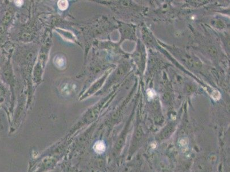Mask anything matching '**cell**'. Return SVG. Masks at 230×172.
Wrapping results in <instances>:
<instances>
[{
    "label": "cell",
    "instance_id": "3957f363",
    "mask_svg": "<svg viewBox=\"0 0 230 172\" xmlns=\"http://www.w3.org/2000/svg\"><path fill=\"white\" fill-rule=\"evenodd\" d=\"M58 8L60 10L64 11L68 8L69 6V3L66 0H61L58 1Z\"/></svg>",
    "mask_w": 230,
    "mask_h": 172
},
{
    "label": "cell",
    "instance_id": "6da1fadb",
    "mask_svg": "<svg viewBox=\"0 0 230 172\" xmlns=\"http://www.w3.org/2000/svg\"><path fill=\"white\" fill-rule=\"evenodd\" d=\"M54 63L59 69H64L66 65V60L61 55H57L54 58Z\"/></svg>",
    "mask_w": 230,
    "mask_h": 172
},
{
    "label": "cell",
    "instance_id": "277c9868",
    "mask_svg": "<svg viewBox=\"0 0 230 172\" xmlns=\"http://www.w3.org/2000/svg\"><path fill=\"white\" fill-rule=\"evenodd\" d=\"M14 2H15V4L17 7H21L22 5L23 4V2H24L23 1H21V0H19V1H15Z\"/></svg>",
    "mask_w": 230,
    "mask_h": 172
},
{
    "label": "cell",
    "instance_id": "7a4b0ae2",
    "mask_svg": "<svg viewBox=\"0 0 230 172\" xmlns=\"http://www.w3.org/2000/svg\"><path fill=\"white\" fill-rule=\"evenodd\" d=\"M93 149L96 153L98 154H102L103 152H104V151L105 150L106 146L104 142L99 140V141H97L95 144Z\"/></svg>",
    "mask_w": 230,
    "mask_h": 172
}]
</instances>
